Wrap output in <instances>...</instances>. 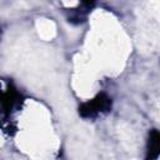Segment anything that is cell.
I'll list each match as a JSON object with an SVG mask.
<instances>
[{"label":"cell","mask_w":160,"mask_h":160,"mask_svg":"<svg viewBox=\"0 0 160 160\" xmlns=\"http://www.w3.org/2000/svg\"><path fill=\"white\" fill-rule=\"evenodd\" d=\"M110 109H111V99L105 94H99L92 100L84 102L79 108V114L82 118H94L100 112L109 111Z\"/></svg>","instance_id":"6da1fadb"},{"label":"cell","mask_w":160,"mask_h":160,"mask_svg":"<svg viewBox=\"0 0 160 160\" xmlns=\"http://www.w3.org/2000/svg\"><path fill=\"white\" fill-rule=\"evenodd\" d=\"M160 155V132L152 130L149 138V158L148 160H152Z\"/></svg>","instance_id":"7a4b0ae2"},{"label":"cell","mask_w":160,"mask_h":160,"mask_svg":"<svg viewBox=\"0 0 160 160\" xmlns=\"http://www.w3.org/2000/svg\"><path fill=\"white\" fill-rule=\"evenodd\" d=\"M19 102V94L15 91L14 88H9L2 98V109L4 111H10L15 105H18Z\"/></svg>","instance_id":"3957f363"}]
</instances>
